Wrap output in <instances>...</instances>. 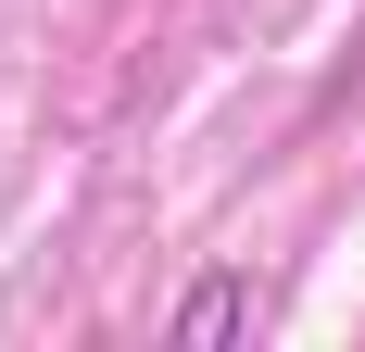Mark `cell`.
Masks as SVG:
<instances>
[{
    "mask_svg": "<svg viewBox=\"0 0 365 352\" xmlns=\"http://www.w3.org/2000/svg\"><path fill=\"white\" fill-rule=\"evenodd\" d=\"M252 315H264V289H252V277H202V289L177 302V327H164V340H177V352H227Z\"/></svg>",
    "mask_w": 365,
    "mask_h": 352,
    "instance_id": "obj_1",
    "label": "cell"
}]
</instances>
